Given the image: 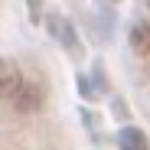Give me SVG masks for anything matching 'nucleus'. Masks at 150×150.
<instances>
[{"label":"nucleus","mask_w":150,"mask_h":150,"mask_svg":"<svg viewBox=\"0 0 150 150\" xmlns=\"http://www.w3.org/2000/svg\"><path fill=\"white\" fill-rule=\"evenodd\" d=\"M39 98H42V91H39V88H33L26 79H23V85L16 88V95L10 98V101H16V108H20V111H33V108H39Z\"/></svg>","instance_id":"obj_2"},{"label":"nucleus","mask_w":150,"mask_h":150,"mask_svg":"<svg viewBox=\"0 0 150 150\" xmlns=\"http://www.w3.org/2000/svg\"><path fill=\"white\" fill-rule=\"evenodd\" d=\"M131 46H134V52L150 56V23H137L131 30Z\"/></svg>","instance_id":"obj_3"},{"label":"nucleus","mask_w":150,"mask_h":150,"mask_svg":"<svg viewBox=\"0 0 150 150\" xmlns=\"http://www.w3.org/2000/svg\"><path fill=\"white\" fill-rule=\"evenodd\" d=\"M23 85V75H20V65L13 59H0V98L10 101L16 95V88Z\"/></svg>","instance_id":"obj_1"},{"label":"nucleus","mask_w":150,"mask_h":150,"mask_svg":"<svg viewBox=\"0 0 150 150\" xmlns=\"http://www.w3.org/2000/svg\"><path fill=\"white\" fill-rule=\"evenodd\" d=\"M121 150H150V144L137 127H124L121 131Z\"/></svg>","instance_id":"obj_4"}]
</instances>
